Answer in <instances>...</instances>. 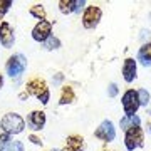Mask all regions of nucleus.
Masks as SVG:
<instances>
[{"mask_svg": "<svg viewBox=\"0 0 151 151\" xmlns=\"http://www.w3.org/2000/svg\"><path fill=\"white\" fill-rule=\"evenodd\" d=\"M25 92L29 96L37 97L42 104H47L49 99H50V91L47 87V82L44 81L42 77H32L29 79L27 84H25Z\"/></svg>", "mask_w": 151, "mask_h": 151, "instance_id": "nucleus-1", "label": "nucleus"}, {"mask_svg": "<svg viewBox=\"0 0 151 151\" xmlns=\"http://www.w3.org/2000/svg\"><path fill=\"white\" fill-rule=\"evenodd\" d=\"M0 128L4 129V133L9 136L20 134L24 128H25V121L20 114L17 113H7L4 118L0 119Z\"/></svg>", "mask_w": 151, "mask_h": 151, "instance_id": "nucleus-2", "label": "nucleus"}, {"mask_svg": "<svg viewBox=\"0 0 151 151\" xmlns=\"http://www.w3.org/2000/svg\"><path fill=\"white\" fill-rule=\"evenodd\" d=\"M27 69V57L24 54H14L12 57H9L5 64L7 74L10 76L12 79H19Z\"/></svg>", "mask_w": 151, "mask_h": 151, "instance_id": "nucleus-3", "label": "nucleus"}, {"mask_svg": "<svg viewBox=\"0 0 151 151\" xmlns=\"http://www.w3.org/2000/svg\"><path fill=\"white\" fill-rule=\"evenodd\" d=\"M145 143V136H143V129L139 126H134V128H129L126 129V134H124V146L128 151H134L138 148H141Z\"/></svg>", "mask_w": 151, "mask_h": 151, "instance_id": "nucleus-4", "label": "nucleus"}, {"mask_svg": "<svg viewBox=\"0 0 151 151\" xmlns=\"http://www.w3.org/2000/svg\"><path fill=\"white\" fill-rule=\"evenodd\" d=\"M123 109H124V116H134L136 111L139 109V99H138V91L134 89H128L123 94Z\"/></svg>", "mask_w": 151, "mask_h": 151, "instance_id": "nucleus-5", "label": "nucleus"}, {"mask_svg": "<svg viewBox=\"0 0 151 151\" xmlns=\"http://www.w3.org/2000/svg\"><path fill=\"white\" fill-rule=\"evenodd\" d=\"M101 17H103V12H101L99 7L96 5L86 7V10L82 14V25H84V29H96L99 20H101Z\"/></svg>", "mask_w": 151, "mask_h": 151, "instance_id": "nucleus-6", "label": "nucleus"}, {"mask_svg": "<svg viewBox=\"0 0 151 151\" xmlns=\"http://www.w3.org/2000/svg\"><path fill=\"white\" fill-rule=\"evenodd\" d=\"M50 35H52V24H50L49 20L37 22V25L32 29V39L35 40V42L44 44Z\"/></svg>", "mask_w": 151, "mask_h": 151, "instance_id": "nucleus-7", "label": "nucleus"}, {"mask_svg": "<svg viewBox=\"0 0 151 151\" xmlns=\"http://www.w3.org/2000/svg\"><path fill=\"white\" fill-rule=\"evenodd\" d=\"M94 136L99 138L101 141H106V143L114 141V138H116V128H114L113 121H109V119L103 121V123L99 124V128L94 131Z\"/></svg>", "mask_w": 151, "mask_h": 151, "instance_id": "nucleus-8", "label": "nucleus"}, {"mask_svg": "<svg viewBox=\"0 0 151 151\" xmlns=\"http://www.w3.org/2000/svg\"><path fill=\"white\" fill-rule=\"evenodd\" d=\"M0 44L5 49L14 47L15 44V34L9 22H0Z\"/></svg>", "mask_w": 151, "mask_h": 151, "instance_id": "nucleus-9", "label": "nucleus"}, {"mask_svg": "<svg viewBox=\"0 0 151 151\" xmlns=\"http://www.w3.org/2000/svg\"><path fill=\"white\" fill-rule=\"evenodd\" d=\"M45 113L44 111H32L27 116V126L32 131H40L45 126Z\"/></svg>", "mask_w": 151, "mask_h": 151, "instance_id": "nucleus-10", "label": "nucleus"}, {"mask_svg": "<svg viewBox=\"0 0 151 151\" xmlns=\"http://www.w3.org/2000/svg\"><path fill=\"white\" fill-rule=\"evenodd\" d=\"M86 2L84 0H60L59 2V10L65 15L74 14V12H81V9H84Z\"/></svg>", "mask_w": 151, "mask_h": 151, "instance_id": "nucleus-11", "label": "nucleus"}, {"mask_svg": "<svg viewBox=\"0 0 151 151\" xmlns=\"http://www.w3.org/2000/svg\"><path fill=\"white\" fill-rule=\"evenodd\" d=\"M86 148V143H84V138L79 134H70L67 136L65 139V146L62 151H84Z\"/></svg>", "mask_w": 151, "mask_h": 151, "instance_id": "nucleus-12", "label": "nucleus"}, {"mask_svg": "<svg viewBox=\"0 0 151 151\" xmlns=\"http://www.w3.org/2000/svg\"><path fill=\"white\" fill-rule=\"evenodd\" d=\"M136 70H138L136 60L131 59V57H128V59L124 60V64H123V77H124V81L128 82V84L136 79Z\"/></svg>", "mask_w": 151, "mask_h": 151, "instance_id": "nucleus-13", "label": "nucleus"}, {"mask_svg": "<svg viewBox=\"0 0 151 151\" xmlns=\"http://www.w3.org/2000/svg\"><path fill=\"white\" fill-rule=\"evenodd\" d=\"M138 60L141 62V65H151V42H145L138 50Z\"/></svg>", "mask_w": 151, "mask_h": 151, "instance_id": "nucleus-14", "label": "nucleus"}, {"mask_svg": "<svg viewBox=\"0 0 151 151\" xmlns=\"http://www.w3.org/2000/svg\"><path fill=\"white\" fill-rule=\"evenodd\" d=\"M76 101V92L70 86H64L62 91H60V97H59V104H70Z\"/></svg>", "mask_w": 151, "mask_h": 151, "instance_id": "nucleus-15", "label": "nucleus"}, {"mask_svg": "<svg viewBox=\"0 0 151 151\" xmlns=\"http://www.w3.org/2000/svg\"><path fill=\"white\" fill-rule=\"evenodd\" d=\"M141 124V119L138 118V116H124V118H121V121H119V126H121V129L126 131L129 129V128H134V126H139Z\"/></svg>", "mask_w": 151, "mask_h": 151, "instance_id": "nucleus-16", "label": "nucleus"}, {"mask_svg": "<svg viewBox=\"0 0 151 151\" xmlns=\"http://www.w3.org/2000/svg\"><path fill=\"white\" fill-rule=\"evenodd\" d=\"M30 15L32 17H35V19H39V22L40 20H45V9H44V5H32L30 7Z\"/></svg>", "mask_w": 151, "mask_h": 151, "instance_id": "nucleus-17", "label": "nucleus"}, {"mask_svg": "<svg viewBox=\"0 0 151 151\" xmlns=\"http://www.w3.org/2000/svg\"><path fill=\"white\" fill-rule=\"evenodd\" d=\"M44 47H45V50H55V49L60 47V40L55 35H50V37L44 42Z\"/></svg>", "mask_w": 151, "mask_h": 151, "instance_id": "nucleus-18", "label": "nucleus"}, {"mask_svg": "<svg viewBox=\"0 0 151 151\" xmlns=\"http://www.w3.org/2000/svg\"><path fill=\"white\" fill-rule=\"evenodd\" d=\"M138 99H139V106H148L150 104V92L146 89H139L138 91Z\"/></svg>", "mask_w": 151, "mask_h": 151, "instance_id": "nucleus-19", "label": "nucleus"}, {"mask_svg": "<svg viewBox=\"0 0 151 151\" xmlns=\"http://www.w3.org/2000/svg\"><path fill=\"white\" fill-rule=\"evenodd\" d=\"M12 0H0V20L4 19V15H5L7 12H9V9L12 7Z\"/></svg>", "mask_w": 151, "mask_h": 151, "instance_id": "nucleus-20", "label": "nucleus"}, {"mask_svg": "<svg viewBox=\"0 0 151 151\" xmlns=\"http://www.w3.org/2000/svg\"><path fill=\"white\" fill-rule=\"evenodd\" d=\"M5 151H25V150H24V145L20 141H10L9 146L5 148Z\"/></svg>", "mask_w": 151, "mask_h": 151, "instance_id": "nucleus-21", "label": "nucleus"}, {"mask_svg": "<svg viewBox=\"0 0 151 151\" xmlns=\"http://www.w3.org/2000/svg\"><path fill=\"white\" fill-rule=\"evenodd\" d=\"M9 143H10V136L9 134H0V151H5V148L9 146Z\"/></svg>", "mask_w": 151, "mask_h": 151, "instance_id": "nucleus-22", "label": "nucleus"}, {"mask_svg": "<svg viewBox=\"0 0 151 151\" xmlns=\"http://www.w3.org/2000/svg\"><path fill=\"white\" fill-rule=\"evenodd\" d=\"M116 94H118V86H116L114 82H111V84L108 86V96L109 97H114Z\"/></svg>", "mask_w": 151, "mask_h": 151, "instance_id": "nucleus-23", "label": "nucleus"}, {"mask_svg": "<svg viewBox=\"0 0 151 151\" xmlns=\"http://www.w3.org/2000/svg\"><path fill=\"white\" fill-rule=\"evenodd\" d=\"M29 141H32L34 145H37V146L42 145V139H40L39 136H35V134H30V136H29Z\"/></svg>", "mask_w": 151, "mask_h": 151, "instance_id": "nucleus-24", "label": "nucleus"}, {"mask_svg": "<svg viewBox=\"0 0 151 151\" xmlns=\"http://www.w3.org/2000/svg\"><path fill=\"white\" fill-rule=\"evenodd\" d=\"M141 34H143V35H141V37H143V39H146V37L150 39V35H151V32H150V30H143V32H141Z\"/></svg>", "mask_w": 151, "mask_h": 151, "instance_id": "nucleus-25", "label": "nucleus"}, {"mask_svg": "<svg viewBox=\"0 0 151 151\" xmlns=\"http://www.w3.org/2000/svg\"><path fill=\"white\" fill-rule=\"evenodd\" d=\"M54 81H55V82H60V81H62V74H60V72H59L57 76H55V79H54Z\"/></svg>", "mask_w": 151, "mask_h": 151, "instance_id": "nucleus-26", "label": "nucleus"}, {"mask_svg": "<svg viewBox=\"0 0 151 151\" xmlns=\"http://www.w3.org/2000/svg\"><path fill=\"white\" fill-rule=\"evenodd\" d=\"M2 86H4V76L0 74V87H2Z\"/></svg>", "mask_w": 151, "mask_h": 151, "instance_id": "nucleus-27", "label": "nucleus"}, {"mask_svg": "<svg viewBox=\"0 0 151 151\" xmlns=\"http://www.w3.org/2000/svg\"><path fill=\"white\" fill-rule=\"evenodd\" d=\"M54 151H62V150H54Z\"/></svg>", "mask_w": 151, "mask_h": 151, "instance_id": "nucleus-28", "label": "nucleus"}, {"mask_svg": "<svg viewBox=\"0 0 151 151\" xmlns=\"http://www.w3.org/2000/svg\"><path fill=\"white\" fill-rule=\"evenodd\" d=\"M150 19H151V12H150Z\"/></svg>", "mask_w": 151, "mask_h": 151, "instance_id": "nucleus-29", "label": "nucleus"}, {"mask_svg": "<svg viewBox=\"0 0 151 151\" xmlns=\"http://www.w3.org/2000/svg\"><path fill=\"white\" fill-rule=\"evenodd\" d=\"M150 131H151V124H150Z\"/></svg>", "mask_w": 151, "mask_h": 151, "instance_id": "nucleus-30", "label": "nucleus"}]
</instances>
